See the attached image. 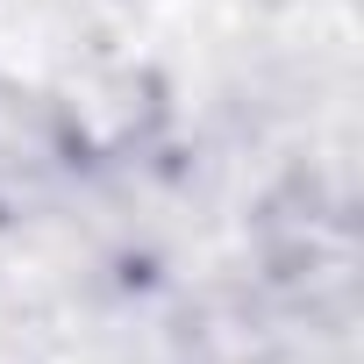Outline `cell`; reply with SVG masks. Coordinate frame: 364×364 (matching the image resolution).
I'll list each match as a JSON object with an SVG mask.
<instances>
[]
</instances>
